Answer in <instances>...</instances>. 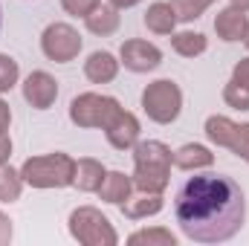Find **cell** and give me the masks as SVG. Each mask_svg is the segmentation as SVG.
<instances>
[{
    "label": "cell",
    "instance_id": "24",
    "mask_svg": "<svg viewBox=\"0 0 249 246\" xmlns=\"http://www.w3.org/2000/svg\"><path fill=\"white\" fill-rule=\"evenodd\" d=\"M226 102L232 105V107H238V110H249V84H241V81H232L229 87H226Z\"/></svg>",
    "mask_w": 249,
    "mask_h": 246
},
{
    "label": "cell",
    "instance_id": "27",
    "mask_svg": "<svg viewBox=\"0 0 249 246\" xmlns=\"http://www.w3.org/2000/svg\"><path fill=\"white\" fill-rule=\"evenodd\" d=\"M61 3H64V9L72 12V15H90L99 6V0H61Z\"/></svg>",
    "mask_w": 249,
    "mask_h": 246
},
{
    "label": "cell",
    "instance_id": "30",
    "mask_svg": "<svg viewBox=\"0 0 249 246\" xmlns=\"http://www.w3.org/2000/svg\"><path fill=\"white\" fill-rule=\"evenodd\" d=\"M9 154H12V142H9L6 136H0V165L9 159Z\"/></svg>",
    "mask_w": 249,
    "mask_h": 246
},
{
    "label": "cell",
    "instance_id": "28",
    "mask_svg": "<svg viewBox=\"0 0 249 246\" xmlns=\"http://www.w3.org/2000/svg\"><path fill=\"white\" fill-rule=\"evenodd\" d=\"M235 81H241V84H249V58L247 61H241L235 67Z\"/></svg>",
    "mask_w": 249,
    "mask_h": 246
},
{
    "label": "cell",
    "instance_id": "1",
    "mask_svg": "<svg viewBox=\"0 0 249 246\" xmlns=\"http://www.w3.org/2000/svg\"><path fill=\"white\" fill-rule=\"evenodd\" d=\"M174 217L183 235L197 244H223L235 238L247 217L241 185L223 174H194L177 188Z\"/></svg>",
    "mask_w": 249,
    "mask_h": 246
},
{
    "label": "cell",
    "instance_id": "17",
    "mask_svg": "<svg viewBox=\"0 0 249 246\" xmlns=\"http://www.w3.org/2000/svg\"><path fill=\"white\" fill-rule=\"evenodd\" d=\"M174 9H171V3H154L151 9H148V15H145V23H148V29H154V32H171L174 29Z\"/></svg>",
    "mask_w": 249,
    "mask_h": 246
},
{
    "label": "cell",
    "instance_id": "34",
    "mask_svg": "<svg viewBox=\"0 0 249 246\" xmlns=\"http://www.w3.org/2000/svg\"><path fill=\"white\" fill-rule=\"evenodd\" d=\"M247 47H249V29H247Z\"/></svg>",
    "mask_w": 249,
    "mask_h": 246
},
{
    "label": "cell",
    "instance_id": "14",
    "mask_svg": "<svg viewBox=\"0 0 249 246\" xmlns=\"http://www.w3.org/2000/svg\"><path fill=\"white\" fill-rule=\"evenodd\" d=\"M116 75V61L110 53H93L90 61H87V78L96 81V84H105V81H113Z\"/></svg>",
    "mask_w": 249,
    "mask_h": 246
},
{
    "label": "cell",
    "instance_id": "22",
    "mask_svg": "<svg viewBox=\"0 0 249 246\" xmlns=\"http://www.w3.org/2000/svg\"><path fill=\"white\" fill-rule=\"evenodd\" d=\"M174 50H177L180 55H197V53L206 50V38L197 35V32H183V35L174 38Z\"/></svg>",
    "mask_w": 249,
    "mask_h": 246
},
{
    "label": "cell",
    "instance_id": "3",
    "mask_svg": "<svg viewBox=\"0 0 249 246\" xmlns=\"http://www.w3.org/2000/svg\"><path fill=\"white\" fill-rule=\"evenodd\" d=\"M70 232H72V238L78 244H87V246H102V244L113 246L119 241L116 232H113V226H110V220L102 211L90 209V206L75 209L70 214Z\"/></svg>",
    "mask_w": 249,
    "mask_h": 246
},
{
    "label": "cell",
    "instance_id": "15",
    "mask_svg": "<svg viewBox=\"0 0 249 246\" xmlns=\"http://www.w3.org/2000/svg\"><path fill=\"white\" fill-rule=\"evenodd\" d=\"M133 157H136V165H165V168L171 165V151L160 142H142Z\"/></svg>",
    "mask_w": 249,
    "mask_h": 246
},
{
    "label": "cell",
    "instance_id": "23",
    "mask_svg": "<svg viewBox=\"0 0 249 246\" xmlns=\"http://www.w3.org/2000/svg\"><path fill=\"white\" fill-rule=\"evenodd\" d=\"M127 244H162V246H174L177 238L165 229H151V232H136L127 238Z\"/></svg>",
    "mask_w": 249,
    "mask_h": 246
},
{
    "label": "cell",
    "instance_id": "8",
    "mask_svg": "<svg viewBox=\"0 0 249 246\" xmlns=\"http://www.w3.org/2000/svg\"><path fill=\"white\" fill-rule=\"evenodd\" d=\"M122 61H124V67L133 70V72H148V70L160 67L162 55H160V50H157L154 44H148V41H127V44H122Z\"/></svg>",
    "mask_w": 249,
    "mask_h": 246
},
{
    "label": "cell",
    "instance_id": "21",
    "mask_svg": "<svg viewBox=\"0 0 249 246\" xmlns=\"http://www.w3.org/2000/svg\"><path fill=\"white\" fill-rule=\"evenodd\" d=\"M18 197H20V177L12 168H3L0 165V200L3 203H12Z\"/></svg>",
    "mask_w": 249,
    "mask_h": 246
},
{
    "label": "cell",
    "instance_id": "25",
    "mask_svg": "<svg viewBox=\"0 0 249 246\" xmlns=\"http://www.w3.org/2000/svg\"><path fill=\"white\" fill-rule=\"evenodd\" d=\"M209 3H212V0H171V9H177V18L191 20V18H197Z\"/></svg>",
    "mask_w": 249,
    "mask_h": 246
},
{
    "label": "cell",
    "instance_id": "18",
    "mask_svg": "<svg viewBox=\"0 0 249 246\" xmlns=\"http://www.w3.org/2000/svg\"><path fill=\"white\" fill-rule=\"evenodd\" d=\"M87 26H90V32H96V35H110V32L119 26V15H116L110 6L93 9V12L87 15Z\"/></svg>",
    "mask_w": 249,
    "mask_h": 246
},
{
    "label": "cell",
    "instance_id": "13",
    "mask_svg": "<svg viewBox=\"0 0 249 246\" xmlns=\"http://www.w3.org/2000/svg\"><path fill=\"white\" fill-rule=\"evenodd\" d=\"M136 185L142 191H162L168 185V168L165 165H136Z\"/></svg>",
    "mask_w": 249,
    "mask_h": 246
},
{
    "label": "cell",
    "instance_id": "31",
    "mask_svg": "<svg viewBox=\"0 0 249 246\" xmlns=\"http://www.w3.org/2000/svg\"><path fill=\"white\" fill-rule=\"evenodd\" d=\"M9 119H12V116H9V107H6V105L0 102V133H3L6 127H9Z\"/></svg>",
    "mask_w": 249,
    "mask_h": 246
},
{
    "label": "cell",
    "instance_id": "11",
    "mask_svg": "<svg viewBox=\"0 0 249 246\" xmlns=\"http://www.w3.org/2000/svg\"><path fill=\"white\" fill-rule=\"evenodd\" d=\"M214 29H217V35H220L223 41H241V38L247 35L249 23H247V18H244V12H238V9H226V12L217 15Z\"/></svg>",
    "mask_w": 249,
    "mask_h": 246
},
{
    "label": "cell",
    "instance_id": "19",
    "mask_svg": "<svg viewBox=\"0 0 249 246\" xmlns=\"http://www.w3.org/2000/svg\"><path fill=\"white\" fill-rule=\"evenodd\" d=\"M174 162H177L180 168H203V165H212V154H209V148H203V145H186V148L177 151Z\"/></svg>",
    "mask_w": 249,
    "mask_h": 246
},
{
    "label": "cell",
    "instance_id": "7",
    "mask_svg": "<svg viewBox=\"0 0 249 246\" xmlns=\"http://www.w3.org/2000/svg\"><path fill=\"white\" fill-rule=\"evenodd\" d=\"M206 133L217 145H226L235 154H241L244 159H249V124H232L223 116H212L206 122Z\"/></svg>",
    "mask_w": 249,
    "mask_h": 246
},
{
    "label": "cell",
    "instance_id": "16",
    "mask_svg": "<svg viewBox=\"0 0 249 246\" xmlns=\"http://www.w3.org/2000/svg\"><path fill=\"white\" fill-rule=\"evenodd\" d=\"M99 191H102V200H107V203H122L127 200V191H130V180L119 174V171H113V174H105V180L99 185Z\"/></svg>",
    "mask_w": 249,
    "mask_h": 246
},
{
    "label": "cell",
    "instance_id": "33",
    "mask_svg": "<svg viewBox=\"0 0 249 246\" xmlns=\"http://www.w3.org/2000/svg\"><path fill=\"white\" fill-rule=\"evenodd\" d=\"M235 6H241V9H249V0H232Z\"/></svg>",
    "mask_w": 249,
    "mask_h": 246
},
{
    "label": "cell",
    "instance_id": "26",
    "mask_svg": "<svg viewBox=\"0 0 249 246\" xmlns=\"http://www.w3.org/2000/svg\"><path fill=\"white\" fill-rule=\"evenodd\" d=\"M18 81V64L9 55H0V93L12 90V84Z\"/></svg>",
    "mask_w": 249,
    "mask_h": 246
},
{
    "label": "cell",
    "instance_id": "4",
    "mask_svg": "<svg viewBox=\"0 0 249 246\" xmlns=\"http://www.w3.org/2000/svg\"><path fill=\"white\" fill-rule=\"evenodd\" d=\"M180 105H183V93L174 81H154L142 93V107L154 122H174L180 116Z\"/></svg>",
    "mask_w": 249,
    "mask_h": 246
},
{
    "label": "cell",
    "instance_id": "6",
    "mask_svg": "<svg viewBox=\"0 0 249 246\" xmlns=\"http://www.w3.org/2000/svg\"><path fill=\"white\" fill-rule=\"evenodd\" d=\"M81 50V38L72 26L67 23H53L47 32H44V53L53 58V61H72Z\"/></svg>",
    "mask_w": 249,
    "mask_h": 246
},
{
    "label": "cell",
    "instance_id": "20",
    "mask_svg": "<svg viewBox=\"0 0 249 246\" xmlns=\"http://www.w3.org/2000/svg\"><path fill=\"white\" fill-rule=\"evenodd\" d=\"M162 209V200L157 197V194H151V197H139L136 203H127L124 200V206H122V211L127 214V217H145V214H157Z\"/></svg>",
    "mask_w": 249,
    "mask_h": 246
},
{
    "label": "cell",
    "instance_id": "2",
    "mask_svg": "<svg viewBox=\"0 0 249 246\" xmlns=\"http://www.w3.org/2000/svg\"><path fill=\"white\" fill-rule=\"evenodd\" d=\"M20 177L35 188H61L70 185L75 177V162L64 154H50V157H35L23 162Z\"/></svg>",
    "mask_w": 249,
    "mask_h": 246
},
{
    "label": "cell",
    "instance_id": "32",
    "mask_svg": "<svg viewBox=\"0 0 249 246\" xmlns=\"http://www.w3.org/2000/svg\"><path fill=\"white\" fill-rule=\"evenodd\" d=\"M133 3H139V0H113V6H133Z\"/></svg>",
    "mask_w": 249,
    "mask_h": 246
},
{
    "label": "cell",
    "instance_id": "29",
    "mask_svg": "<svg viewBox=\"0 0 249 246\" xmlns=\"http://www.w3.org/2000/svg\"><path fill=\"white\" fill-rule=\"evenodd\" d=\"M9 238H12V223L6 214H0V244H6Z\"/></svg>",
    "mask_w": 249,
    "mask_h": 246
},
{
    "label": "cell",
    "instance_id": "9",
    "mask_svg": "<svg viewBox=\"0 0 249 246\" xmlns=\"http://www.w3.org/2000/svg\"><path fill=\"white\" fill-rule=\"evenodd\" d=\"M23 96H26V102H29L32 107L47 110V107L55 102V96H58V84H55V78H50L47 72H32V75L26 78V84H23Z\"/></svg>",
    "mask_w": 249,
    "mask_h": 246
},
{
    "label": "cell",
    "instance_id": "5",
    "mask_svg": "<svg viewBox=\"0 0 249 246\" xmlns=\"http://www.w3.org/2000/svg\"><path fill=\"white\" fill-rule=\"evenodd\" d=\"M119 110H122V107H119L116 99L84 93V96L72 99V105H70V119L75 124H84V127H107Z\"/></svg>",
    "mask_w": 249,
    "mask_h": 246
},
{
    "label": "cell",
    "instance_id": "12",
    "mask_svg": "<svg viewBox=\"0 0 249 246\" xmlns=\"http://www.w3.org/2000/svg\"><path fill=\"white\" fill-rule=\"evenodd\" d=\"M105 180V168L96 162V159H81L75 165V177L72 183L78 185L81 191H99V185Z\"/></svg>",
    "mask_w": 249,
    "mask_h": 246
},
{
    "label": "cell",
    "instance_id": "10",
    "mask_svg": "<svg viewBox=\"0 0 249 246\" xmlns=\"http://www.w3.org/2000/svg\"><path fill=\"white\" fill-rule=\"evenodd\" d=\"M136 136H139V122L124 110H119L113 116V122L107 124V139L113 148H130L136 142Z\"/></svg>",
    "mask_w": 249,
    "mask_h": 246
}]
</instances>
